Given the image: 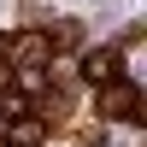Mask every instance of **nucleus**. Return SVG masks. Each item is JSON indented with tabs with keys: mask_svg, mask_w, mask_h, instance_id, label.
Returning a JSON list of instances; mask_svg holds the SVG:
<instances>
[{
	"mask_svg": "<svg viewBox=\"0 0 147 147\" xmlns=\"http://www.w3.org/2000/svg\"><path fill=\"white\" fill-rule=\"evenodd\" d=\"M94 112L100 118H124V124H141V88L124 82V77L100 82V88H94Z\"/></svg>",
	"mask_w": 147,
	"mask_h": 147,
	"instance_id": "1",
	"label": "nucleus"
},
{
	"mask_svg": "<svg viewBox=\"0 0 147 147\" xmlns=\"http://www.w3.org/2000/svg\"><path fill=\"white\" fill-rule=\"evenodd\" d=\"M118 65H124V53H118V47H88V53H82V77H88L94 88H100V82H112Z\"/></svg>",
	"mask_w": 147,
	"mask_h": 147,
	"instance_id": "3",
	"label": "nucleus"
},
{
	"mask_svg": "<svg viewBox=\"0 0 147 147\" xmlns=\"http://www.w3.org/2000/svg\"><path fill=\"white\" fill-rule=\"evenodd\" d=\"M0 118H6V124L24 118V94H18V88H0Z\"/></svg>",
	"mask_w": 147,
	"mask_h": 147,
	"instance_id": "6",
	"label": "nucleus"
},
{
	"mask_svg": "<svg viewBox=\"0 0 147 147\" xmlns=\"http://www.w3.org/2000/svg\"><path fill=\"white\" fill-rule=\"evenodd\" d=\"M47 47H53V53H59V47H65V53H71V47H82V24H59V30H47Z\"/></svg>",
	"mask_w": 147,
	"mask_h": 147,
	"instance_id": "5",
	"label": "nucleus"
},
{
	"mask_svg": "<svg viewBox=\"0 0 147 147\" xmlns=\"http://www.w3.org/2000/svg\"><path fill=\"white\" fill-rule=\"evenodd\" d=\"M47 129H53L47 118H30V112H24V118H12V124H6V147H41Z\"/></svg>",
	"mask_w": 147,
	"mask_h": 147,
	"instance_id": "4",
	"label": "nucleus"
},
{
	"mask_svg": "<svg viewBox=\"0 0 147 147\" xmlns=\"http://www.w3.org/2000/svg\"><path fill=\"white\" fill-rule=\"evenodd\" d=\"M12 77V47H6V30H0V82Z\"/></svg>",
	"mask_w": 147,
	"mask_h": 147,
	"instance_id": "7",
	"label": "nucleus"
},
{
	"mask_svg": "<svg viewBox=\"0 0 147 147\" xmlns=\"http://www.w3.org/2000/svg\"><path fill=\"white\" fill-rule=\"evenodd\" d=\"M6 47H12V71H41L47 59H53V47H47L41 30H30V35H6Z\"/></svg>",
	"mask_w": 147,
	"mask_h": 147,
	"instance_id": "2",
	"label": "nucleus"
}]
</instances>
